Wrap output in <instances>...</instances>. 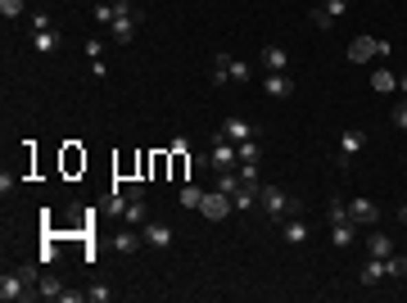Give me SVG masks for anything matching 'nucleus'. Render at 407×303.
Wrapping results in <instances>:
<instances>
[{"mask_svg": "<svg viewBox=\"0 0 407 303\" xmlns=\"http://www.w3.org/2000/svg\"><path fill=\"white\" fill-rule=\"evenodd\" d=\"M258 204H263V213L272 217V222H285V217H294L299 213V199H289L280 186H272V181H263V190H258Z\"/></svg>", "mask_w": 407, "mask_h": 303, "instance_id": "obj_1", "label": "nucleus"}, {"mask_svg": "<svg viewBox=\"0 0 407 303\" xmlns=\"http://www.w3.org/2000/svg\"><path fill=\"white\" fill-rule=\"evenodd\" d=\"M199 163H208L213 172H236V163H240V150H236V141H226L222 131L213 136V145H208V154H204Z\"/></svg>", "mask_w": 407, "mask_h": 303, "instance_id": "obj_2", "label": "nucleus"}, {"mask_svg": "<svg viewBox=\"0 0 407 303\" xmlns=\"http://www.w3.org/2000/svg\"><path fill=\"white\" fill-rule=\"evenodd\" d=\"M389 50H394V45H389L385 36H353V41H349V59H353V64H366V59H389Z\"/></svg>", "mask_w": 407, "mask_h": 303, "instance_id": "obj_3", "label": "nucleus"}, {"mask_svg": "<svg viewBox=\"0 0 407 303\" xmlns=\"http://www.w3.org/2000/svg\"><path fill=\"white\" fill-rule=\"evenodd\" d=\"M226 77H231V82H249L254 68H249L245 59H236V54H217L213 59V87H222Z\"/></svg>", "mask_w": 407, "mask_h": 303, "instance_id": "obj_4", "label": "nucleus"}, {"mask_svg": "<svg viewBox=\"0 0 407 303\" xmlns=\"http://www.w3.org/2000/svg\"><path fill=\"white\" fill-rule=\"evenodd\" d=\"M366 150V131L362 127H344L340 131V150H335V163H340V168H349V163H353V154H362Z\"/></svg>", "mask_w": 407, "mask_h": 303, "instance_id": "obj_5", "label": "nucleus"}, {"mask_svg": "<svg viewBox=\"0 0 407 303\" xmlns=\"http://www.w3.org/2000/svg\"><path fill=\"white\" fill-rule=\"evenodd\" d=\"M140 32V14H118V19L109 23V36H113V45H131Z\"/></svg>", "mask_w": 407, "mask_h": 303, "instance_id": "obj_6", "label": "nucleus"}, {"mask_svg": "<svg viewBox=\"0 0 407 303\" xmlns=\"http://www.w3.org/2000/svg\"><path fill=\"white\" fill-rule=\"evenodd\" d=\"M231 208H236V204H231V195H226V190H213V195H204L199 217H208V222H222Z\"/></svg>", "mask_w": 407, "mask_h": 303, "instance_id": "obj_7", "label": "nucleus"}, {"mask_svg": "<svg viewBox=\"0 0 407 303\" xmlns=\"http://www.w3.org/2000/svg\"><path fill=\"white\" fill-rule=\"evenodd\" d=\"M140 240H145L150 249H168L172 240H177V231H172L168 222H145V227H140Z\"/></svg>", "mask_w": 407, "mask_h": 303, "instance_id": "obj_8", "label": "nucleus"}, {"mask_svg": "<svg viewBox=\"0 0 407 303\" xmlns=\"http://www.w3.org/2000/svg\"><path fill=\"white\" fill-rule=\"evenodd\" d=\"M23 285H32L23 271H5V276H0V299L14 303V299H28V294H36V290H23Z\"/></svg>", "mask_w": 407, "mask_h": 303, "instance_id": "obj_9", "label": "nucleus"}, {"mask_svg": "<svg viewBox=\"0 0 407 303\" xmlns=\"http://www.w3.org/2000/svg\"><path fill=\"white\" fill-rule=\"evenodd\" d=\"M349 213H353V227H375V222H380V208H375V199H362V195L349 199Z\"/></svg>", "mask_w": 407, "mask_h": 303, "instance_id": "obj_10", "label": "nucleus"}, {"mask_svg": "<svg viewBox=\"0 0 407 303\" xmlns=\"http://www.w3.org/2000/svg\"><path fill=\"white\" fill-rule=\"evenodd\" d=\"M344 10H349V0H317L312 23H317V27H331L335 19H344Z\"/></svg>", "mask_w": 407, "mask_h": 303, "instance_id": "obj_11", "label": "nucleus"}, {"mask_svg": "<svg viewBox=\"0 0 407 303\" xmlns=\"http://www.w3.org/2000/svg\"><path fill=\"white\" fill-rule=\"evenodd\" d=\"M263 91H267L272 100H289L294 96V82H289L285 73H263Z\"/></svg>", "mask_w": 407, "mask_h": 303, "instance_id": "obj_12", "label": "nucleus"}, {"mask_svg": "<svg viewBox=\"0 0 407 303\" xmlns=\"http://www.w3.org/2000/svg\"><path fill=\"white\" fill-rule=\"evenodd\" d=\"M280 236H285L289 245H308L312 231H308V222H303V217L294 213V217H285V222H280Z\"/></svg>", "mask_w": 407, "mask_h": 303, "instance_id": "obj_13", "label": "nucleus"}, {"mask_svg": "<svg viewBox=\"0 0 407 303\" xmlns=\"http://www.w3.org/2000/svg\"><path fill=\"white\" fill-rule=\"evenodd\" d=\"M263 68H267V73H285V68H289L285 45H263Z\"/></svg>", "mask_w": 407, "mask_h": 303, "instance_id": "obj_14", "label": "nucleus"}, {"mask_svg": "<svg viewBox=\"0 0 407 303\" xmlns=\"http://www.w3.org/2000/svg\"><path fill=\"white\" fill-rule=\"evenodd\" d=\"M258 190H263V181H240V190L231 195V204L245 213V208H254V204H258Z\"/></svg>", "mask_w": 407, "mask_h": 303, "instance_id": "obj_15", "label": "nucleus"}, {"mask_svg": "<svg viewBox=\"0 0 407 303\" xmlns=\"http://www.w3.org/2000/svg\"><path fill=\"white\" fill-rule=\"evenodd\" d=\"M353 240H358V227H353V222H331V245H335V249H349Z\"/></svg>", "mask_w": 407, "mask_h": 303, "instance_id": "obj_16", "label": "nucleus"}, {"mask_svg": "<svg viewBox=\"0 0 407 303\" xmlns=\"http://www.w3.org/2000/svg\"><path fill=\"white\" fill-rule=\"evenodd\" d=\"M366 254H371V258H389V254H394V240H389L385 231H371V236H366Z\"/></svg>", "mask_w": 407, "mask_h": 303, "instance_id": "obj_17", "label": "nucleus"}, {"mask_svg": "<svg viewBox=\"0 0 407 303\" xmlns=\"http://www.w3.org/2000/svg\"><path fill=\"white\" fill-rule=\"evenodd\" d=\"M32 50H36V54H54V50H59V27L32 32Z\"/></svg>", "mask_w": 407, "mask_h": 303, "instance_id": "obj_18", "label": "nucleus"}, {"mask_svg": "<svg viewBox=\"0 0 407 303\" xmlns=\"http://www.w3.org/2000/svg\"><path fill=\"white\" fill-rule=\"evenodd\" d=\"M222 136L226 141H249V136H254V127H249V118H226V127H222Z\"/></svg>", "mask_w": 407, "mask_h": 303, "instance_id": "obj_19", "label": "nucleus"}, {"mask_svg": "<svg viewBox=\"0 0 407 303\" xmlns=\"http://www.w3.org/2000/svg\"><path fill=\"white\" fill-rule=\"evenodd\" d=\"M385 281V258H366L362 262V285H380Z\"/></svg>", "mask_w": 407, "mask_h": 303, "instance_id": "obj_20", "label": "nucleus"}, {"mask_svg": "<svg viewBox=\"0 0 407 303\" xmlns=\"http://www.w3.org/2000/svg\"><path fill=\"white\" fill-rule=\"evenodd\" d=\"M122 222H131V227H145V222H150V208H145V199H131L127 213H122Z\"/></svg>", "mask_w": 407, "mask_h": 303, "instance_id": "obj_21", "label": "nucleus"}, {"mask_svg": "<svg viewBox=\"0 0 407 303\" xmlns=\"http://www.w3.org/2000/svg\"><path fill=\"white\" fill-rule=\"evenodd\" d=\"M371 87L380 91V96H389V91H398V77L389 73V68H375V73H371Z\"/></svg>", "mask_w": 407, "mask_h": 303, "instance_id": "obj_22", "label": "nucleus"}, {"mask_svg": "<svg viewBox=\"0 0 407 303\" xmlns=\"http://www.w3.org/2000/svg\"><path fill=\"white\" fill-rule=\"evenodd\" d=\"M385 276H389V281H403V276H407V254H389V258H385Z\"/></svg>", "mask_w": 407, "mask_h": 303, "instance_id": "obj_23", "label": "nucleus"}, {"mask_svg": "<svg viewBox=\"0 0 407 303\" xmlns=\"http://www.w3.org/2000/svg\"><path fill=\"white\" fill-rule=\"evenodd\" d=\"M177 199H182V208H190V213H199V204H204V190H199V186H182V195H177Z\"/></svg>", "mask_w": 407, "mask_h": 303, "instance_id": "obj_24", "label": "nucleus"}, {"mask_svg": "<svg viewBox=\"0 0 407 303\" xmlns=\"http://www.w3.org/2000/svg\"><path fill=\"white\" fill-rule=\"evenodd\" d=\"M36 299H64V285H59V276H45V281H36Z\"/></svg>", "mask_w": 407, "mask_h": 303, "instance_id": "obj_25", "label": "nucleus"}, {"mask_svg": "<svg viewBox=\"0 0 407 303\" xmlns=\"http://www.w3.org/2000/svg\"><path fill=\"white\" fill-rule=\"evenodd\" d=\"M28 14V0H0V19L10 23V19H23Z\"/></svg>", "mask_w": 407, "mask_h": 303, "instance_id": "obj_26", "label": "nucleus"}, {"mask_svg": "<svg viewBox=\"0 0 407 303\" xmlns=\"http://www.w3.org/2000/svg\"><path fill=\"white\" fill-rule=\"evenodd\" d=\"M326 213H331V222H353V213H349V199H340V195L331 199V208H326Z\"/></svg>", "mask_w": 407, "mask_h": 303, "instance_id": "obj_27", "label": "nucleus"}, {"mask_svg": "<svg viewBox=\"0 0 407 303\" xmlns=\"http://www.w3.org/2000/svg\"><path fill=\"white\" fill-rule=\"evenodd\" d=\"M113 245H118V254H136L140 236H131V231H118V236H113Z\"/></svg>", "mask_w": 407, "mask_h": 303, "instance_id": "obj_28", "label": "nucleus"}, {"mask_svg": "<svg viewBox=\"0 0 407 303\" xmlns=\"http://www.w3.org/2000/svg\"><path fill=\"white\" fill-rule=\"evenodd\" d=\"M236 150H240V163H258V141H254V136H249V141H240Z\"/></svg>", "mask_w": 407, "mask_h": 303, "instance_id": "obj_29", "label": "nucleus"}, {"mask_svg": "<svg viewBox=\"0 0 407 303\" xmlns=\"http://www.w3.org/2000/svg\"><path fill=\"white\" fill-rule=\"evenodd\" d=\"M217 190L236 195V190H240V177H236V172H217Z\"/></svg>", "mask_w": 407, "mask_h": 303, "instance_id": "obj_30", "label": "nucleus"}, {"mask_svg": "<svg viewBox=\"0 0 407 303\" xmlns=\"http://www.w3.org/2000/svg\"><path fill=\"white\" fill-rule=\"evenodd\" d=\"M96 19H100V23H113V19H118V10H113V0H100V5H96Z\"/></svg>", "mask_w": 407, "mask_h": 303, "instance_id": "obj_31", "label": "nucleus"}, {"mask_svg": "<svg viewBox=\"0 0 407 303\" xmlns=\"http://www.w3.org/2000/svg\"><path fill=\"white\" fill-rule=\"evenodd\" d=\"M86 299H91V303H109V299H113V290H109V285H91Z\"/></svg>", "mask_w": 407, "mask_h": 303, "instance_id": "obj_32", "label": "nucleus"}, {"mask_svg": "<svg viewBox=\"0 0 407 303\" xmlns=\"http://www.w3.org/2000/svg\"><path fill=\"white\" fill-rule=\"evenodd\" d=\"M389 122H394L398 131H407V100H403L398 109H389Z\"/></svg>", "mask_w": 407, "mask_h": 303, "instance_id": "obj_33", "label": "nucleus"}, {"mask_svg": "<svg viewBox=\"0 0 407 303\" xmlns=\"http://www.w3.org/2000/svg\"><path fill=\"white\" fill-rule=\"evenodd\" d=\"M236 177L240 181H258V163H236Z\"/></svg>", "mask_w": 407, "mask_h": 303, "instance_id": "obj_34", "label": "nucleus"}, {"mask_svg": "<svg viewBox=\"0 0 407 303\" xmlns=\"http://www.w3.org/2000/svg\"><path fill=\"white\" fill-rule=\"evenodd\" d=\"M86 54H91V59H104V36H91V41H86Z\"/></svg>", "mask_w": 407, "mask_h": 303, "instance_id": "obj_35", "label": "nucleus"}, {"mask_svg": "<svg viewBox=\"0 0 407 303\" xmlns=\"http://www.w3.org/2000/svg\"><path fill=\"white\" fill-rule=\"evenodd\" d=\"M122 190H127V199H145V186H140V181H127Z\"/></svg>", "mask_w": 407, "mask_h": 303, "instance_id": "obj_36", "label": "nucleus"}, {"mask_svg": "<svg viewBox=\"0 0 407 303\" xmlns=\"http://www.w3.org/2000/svg\"><path fill=\"white\" fill-rule=\"evenodd\" d=\"M398 222H403V227H407V204H398Z\"/></svg>", "mask_w": 407, "mask_h": 303, "instance_id": "obj_37", "label": "nucleus"}, {"mask_svg": "<svg viewBox=\"0 0 407 303\" xmlns=\"http://www.w3.org/2000/svg\"><path fill=\"white\" fill-rule=\"evenodd\" d=\"M398 91H403V96H407V73H403V77H398Z\"/></svg>", "mask_w": 407, "mask_h": 303, "instance_id": "obj_38", "label": "nucleus"}]
</instances>
